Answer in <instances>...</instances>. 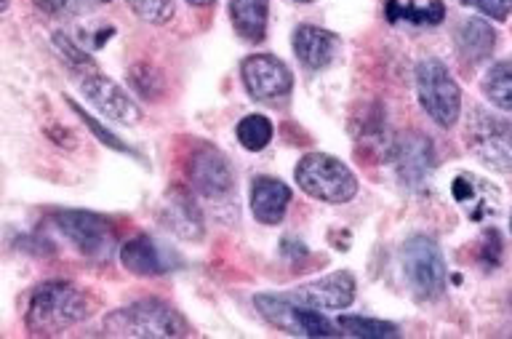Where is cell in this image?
Instances as JSON below:
<instances>
[{"label":"cell","mask_w":512,"mask_h":339,"mask_svg":"<svg viewBox=\"0 0 512 339\" xmlns=\"http://www.w3.org/2000/svg\"><path fill=\"white\" fill-rule=\"evenodd\" d=\"M35 6L48 17H75L83 11V0H35Z\"/></svg>","instance_id":"cell-30"},{"label":"cell","mask_w":512,"mask_h":339,"mask_svg":"<svg viewBox=\"0 0 512 339\" xmlns=\"http://www.w3.org/2000/svg\"><path fill=\"white\" fill-rule=\"evenodd\" d=\"M120 265L126 267L128 273L152 278V275H163L171 270V262L163 254L158 243L152 241L150 235H134L120 246Z\"/></svg>","instance_id":"cell-16"},{"label":"cell","mask_w":512,"mask_h":339,"mask_svg":"<svg viewBox=\"0 0 512 339\" xmlns=\"http://www.w3.org/2000/svg\"><path fill=\"white\" fill-rule=\"evenodd\" d=\"M128 9L150 25H166L174 17V0H126Z\"/></svg>","instance_id":"cell-25"},{"label":"cell","mask_w":512,"mask_h":339,"mask_svg":"<svg viewBox=\"0 0 512 339\" xmlns=\"http://www.w3.org/2000/svg\"><path fill=\"white\" fill-rule=\"evenodd\" d=\"M254 307L264 321L294 337H334L342 329L323 315V310L296 302L288 294H256Z\"/></svg>","instance_id":"cell-5"},{"label":"cell","mask_w":512,"mask_h":339,"mask_svg":"<svg viewBox=\"0 0 512 339\" xmlns=\"http://www.w3.org/2000/svg\"><path fill=\"white\" fill-rule=\"evenodd\" d=\"M483 185L486 182L467 177V174L454 179V198L470 209V219H483L488 214V203H483V195H480V187Z\"/></svg>","instance_id":"cell-24"},{"label":"cell","mask_w":512,"mask_h":339,"mask_svg":"<svg viewBox=\"0 0 512 339\" xmlns=\"http://www.w3.org/2000/svg\"><path fill=\"white\" fill-rule=\"evenodd\" d=\"M272 134H275L272 121L267 115L259 113L246 115V118L238 123V129H235V137H238V142L246 147L248 153H259V150H264V147L272 142Z\"/></svg>","instance_id":"cell-22"},{"label":"cell","mask_w":512,"mask_h":339,"mask_svg":"<svg viewBox=\"0 0 512 339\" xmlns=\"http://www.w3.org/2000/svg\"><path fill=\"white\" fill-rule=\"evenodd\" d=\"M403 273L408 289L419 302H432L446 291V262L435 238L411 235L403 243Z\"/></svg>","instance_id":"cell-6"},{"label":"cell","mask_w":512,"mask_h":339,"mask_svg":"<svg viewBox=\"0 0 512 339\" xmlns=\"http://www.w3.org/2000/svg\"><path fill=\"white\" fill-rule=\"evenodd\" d=\"M230 19L243 41L259 43L267 35L270 0H230Z\"/></svg>","instance_id":"cell-19"},{"label":"cell","mask_w":512,"mask_h":339,"mask_svg":"<svg viewBox=\"0 0 512 339\" xmlns=\"http://www.w3.org/2000/svg\"><path fill=\"white\" fill-rule=\"evenodd\" d=\"M291 203V187L283 179L256 177L251 182V211L262 225H280Z\"/></svg>","instance_id":"cell-15"},{"label":"cell","mask_w":512,"mask_h":339,"mask_svg":"<svg viewBox=\"0 0 512 339\" xmlns=\"http://www.w3.org/2000/svg\"><path fill=\"white\" fill-rule=\"evenodd\" d=\"M288 297L315 310H344L355 302V278L347 270H339V273L323 275L318 281L296 286Z\"/></svg>","instance_id":"cell-12"},{"label":"cell","mask_w":512,"mask_h":339,"mask_svg":"<svg viewBox=\"0 0 512 339\" xmlns=\"http://www.w3.org/2000/svg\"><path fill=\"white\" fill-rule=\"evenodd\" d=\"M243 86L256 102H278L294 89V73L272 54H251L240 65Z\"/></svg>","instance_id":"cell-9"},{"label":"cell","mask_w":512,"mask_h":339,"mask_svg":"<svg viewBox=\"0 0 512 339\" xmlns=\"http://www.w3.org/2000/svg\"><path fill=\"white\" fill-rule=\"evenodd\" d=\"M59 233L88 259H107L115 249V230L112 222L94 211H59L54 217Z\"/></svg>","instance_id":"cell-8"},{"label":"cell","mask_w":512,"mask_h":339,"mask_svg":"<svg viewBox=\"0 0 512 339\" xmlns=\"http://www.w3.org/2000/svg\"><path fill=\"white\" fill-rule=\"evenodd\" d=\"M187 177L195 193L206 198H227L235 190V174H232L230 161L219 153L216 147L200 145L192 150L187 161Z\"/></svg>","instance_id":"cell-11"},{"label":"cell","mask_w":512,"mask_h":339,"mask_svg":"<svg viewBox=\"0 0 512 339\" xmlns=\"http://www.w3.org/2000/svg\"><path fill=\"white\" fill-rule=\"evenodd\" d=\"M392 161H395V169H398V177L403 185L419 187L424 185V179L430 177L432 169H435V150H432V142L424 134L411 131L392 147Z\"/></svg>","instance_id":"cell-13"},{"label":"cell","mask_w":512,"mask_h":339,"mask_svg":"<svg viewBox=\"0 0 512 339\" xmlns=\"http://www.w3.org/2000/svg\"><path fill=\"white\" fill-rule=\"evenodd\" d=\"M467 145L483 166L512 171V123L475 107L467 118Z\"/></svg>","instance_id":"cell-7"},{"label":"cell","mask_w":512,"mask_h":339,"mask_svg":"<svg viewBox=\"0 0 512 339\" xmlns=\"http://www.w3.org/2000/svg\"><path fill=\"white\" fill-rule=\"evenodd\" d=\"M94 3H110V0H94Z\"/></svg>","instance_id":"cell-35"},{"label":"cell","mask_w":512,"mask_h":339,"mask_svg":"<svg viewBox=\"0 0 512 339\" xmlns=\"http://www.w3.org/2000/svg\"><path fill=\"white\" fill-rule=\"evenodd\" d=\"M296 185L323 203H347L358 195V179L350 166L326 153H307L296 163Z\"/></svg>","instance_id":"cell-3"},{"label":"cell","mask_w":512,"mask_h":339,"mask_svg":"<svg viewBox=\"0 0 512 339\" xmlns=\"http://www.w3.org/2000/svg\"><path fill=\"white\" fill-rule=\"evenodd\" d=\"M54 46L56 51H59V54H62L72 67H75V70H80V73H91V70H96L94 59L88 57L86 51L80 49V46H75V41L67 38L64 33H54Z\"/></svg>","instance_id":"cell-27"},{"label":"cell","mask_w":512,"mask_h":339,"mask_svg":"<svg viewBox=\"0 0 512 339\" xmlns=\"http://www.w3.org/2000/svg\"><path fill=\"white\" fill-rule=\"evenodd\" d=\"M163 219L166 225L174 230L184 241H200L203 238V219H200V209L192 201V195L182 187L171 190L163 206Z\"/></svg>","instance_id":"cell-17"},{"label":"cell","mask_w":512,"mask_h":339,"mask_svg":"<svg viewBox=\"0 0 512 339\" xmlns=\"http://www.w3.org/2000/svg\"><path fill=\"white\" fill-rule=\"evenodd\" d=\"M510 233H512V217H510Z\"/></svg>","instance_id":"cell-36"},{"label":"cell","mask_w":512,"mask_h":339,"mask_svg":"<svg viewBox=\"0 0 512 339\" xmlns=\"http://www.w3.org/2000/svg\"><path fill=\"white\" fill-rule=\"evenodd\" d=\"M67 105H70L72 110H75V113H78V118H80V121L86 123L88 129L94 131L96 137L102 139L104 145H107V147H112V150H118V153H131V150H128V147H126V142H120V139L115 137V134H112V131H107V129H104L102 123H96L94 118H91V115H88L86 110H83V107H78V105H75V102H72V99H67Z\"/></svg>","instance_id":"cell-28"},{"label":"cell","mask_w":512,"mask_h":339,"mask_svg":"<svg viewBox=\"0 0 512 339\" xmlns=\"http://www.w3.org/2000/svg\"><path fill=\"white\" fill-rule=\"evenodd\" d=\"M190 6H198V9H206V6H211V3H216V0H187Z\"/></svg>","instance_id":"cell-32"},{"label":"cell","mask_w":512,"mask_h":339,"mask_svg":"<svg viewBox=\"0 0 512 339\" xmlns=\"http://www.w3.org/2000/svg\"><path fill=\"white\" fill-rule=\"evenodd\" d=\"M416 94L422 110L440 129H451L462 115V89L440 59H422L416 65Z\"/></svg>","instance_id":"cell-4"},{"label":"cell","mask_w":512,"mask_h":339,"mask_svg":"<svg viewBox=\"0 0 512 339\" xmlns=\"http://www.w3.org/2000/svg\"><path fill=\"white\" fill-rule=\"evenodd\" d=\"M483 94L494 107L512 113V62H494L483 75Z\"/></svg>","instance_id":"cell-21"},{"label":"cell","mask_w":512,"mask_h":339,"mask_svg":"<svg viewBox=\"0 0 512 339\" xmlns=\"http://www.w3.org/2000/svg\"><path fill=\"white\" fill-rule=\"evenodd\" d=\"M456 51L467 65H480L486 62L496 49V33L494 27L483 22V19H464L462 25L456 27Z\"/></svg>","instance_id":"cell-18"},{"label":"cell","mask_w":512,"mask_h":339,"mask_svg":"<svg viewBox=\"0 0 512 339\" xmlns=\"http://www.w3.org/2000/svg\"><path fill=\"white\" fill-rule=\"evenodd\" d=\"M464 6L478 9L480 14H486L494 22H504L512 14V0H462Z\"/></svg>","instance_id":"cell-29"},{"label":"cell","mask_w":512,"mask_h":339,"mask_svg":"<svg viewBox=\"0 0 512 339\" xmlns=\"http://www.w3.org/2000/svg\"><path fill=\"white\" fill-rule=\"evenodd\" d=\"M480 259L486 262L488 267L499 265L502 262V238L496 230H488L486 238H483V251H480Z\"/></svg>","instance_id":"cell-31"},{"label":"cell","mask_w":512,"mask_h":339,"mask_svg":"<svg viewBox=\"0 0 512 339\" xmlns=\"http://www.w3.org/2000/svg\"><path fill=\"white\" fill-rule=\"evenodd\" d=\"M187 323L163 299H139L104 315L102 334L107 337H184Z\"/></svg>","instance_id":"cell-2"},{"label":"cell","mask_w":512,"mask_h":339,"mask_svg":"<svg viewBox=\"0 0 512 339\" xmlns=\"http://www.w3.org/2000/svg\"><path fill=\"white\" fill-rule=\"evenodd\" d=\"M384 17L390 25L408 22L414 27H435L446 19V6L440 0H430L427 6H416V3H403V0H387L384 3Z\"/></svg>","instance_id":"cell-20"},{"label":"cell","mask_w":512,"mask_h":339,"mask_svg":"<svg viewBox=\"0 0 512 339\" xmlns=\"http://www.w3.org/2000/svg\"><path fill=\"white\" fill-rule=\"evenodd\" d=\"M88 315V297L70 281L38 283L27 297V329L35 337H56Z\"/></svg>","instance_id":"cell-1"},{"label":"cell","mask_w":512,"mask_h":339,"mask_svg":"<svg viewBox=\"0 0 512 339\" xmlns=\"http://www.w3.org/2000/svg\"><path fill=\"white\" fill-rule=\"evenodd\" d=\"M336 326L342 329V334H350V337L358 339L398 337V326L379 321V318H363V315H342Z\"/></svg>","instance_id":"cell-23"},{"label":"cell","mask_w":512,"mask_h":339,"mask_svg":"<svg viewBox=\"0 0 512 339\" xmlns=\"http://www.w3.org/2000/svg\"><path fill=\"white\" fill-rule=\"evenodd\" d=\"M296 59L302 62L307 70H326L334 62L336 51H339V38L328 33L323 27L315 25H299L291 38Z\"/></svg>","instance_id":"cell-14"},{"label":"cell","mask_w":512,"mask_h":339,"mask_svg":"<svg viewBox=\"0 0 512 339\" xmlns=\"http://www.w3.org/2000/svg\"><path fill=\"white\" fill-rule=\"evenodd\" d=\"M296 3H315V0H296Z\"/></svg>","instance_id":"cell-34"},{"label":"cell","mask_w":512,"mask_h":339,"mask_svg":"<svg viewBox=\"0 0 512 339\" xmlns=\"http://www.w3.org/2000/svg\"><path fill=\"white\" fill-rule=\"evenodd\" d=\"M0 9H3V11L8 9V0H0Z\"/></svg>","instance_id":"cell-33"},{"label":"cell","mask_w":512,"mask_h":339,"mask_svg":"<svg viewBox=\"0 0 512 339\" xmlns=\"http://www.w3.org/2000/svg\"><path fill=\"white\" fill-rule=\"evenodd\" d=\"M128 81L144 99H158L166 89V83L160 78V73L150 65H136L134 70H128Z\"/></svg>","instance_id":"cell-26"},{"label":"cell","mask_w":512,"mask_h":339,"mask_svg":"<svg viewBox=\"0 0 512 339\" xmlns=\"http://www.w3.org/2000/svg\"><path fill=\"white\" fill-rule=\"evenodd\" d=\"M80 89L86 94V99L91 105L115 123H123V126H134V123L142 121V110L136 105L131 94H128L120 83H115L112 78L102 75L99 70H91V73H83L80 78Z\"/></svg>","instance_id":"cell-10"}]
</instances>
